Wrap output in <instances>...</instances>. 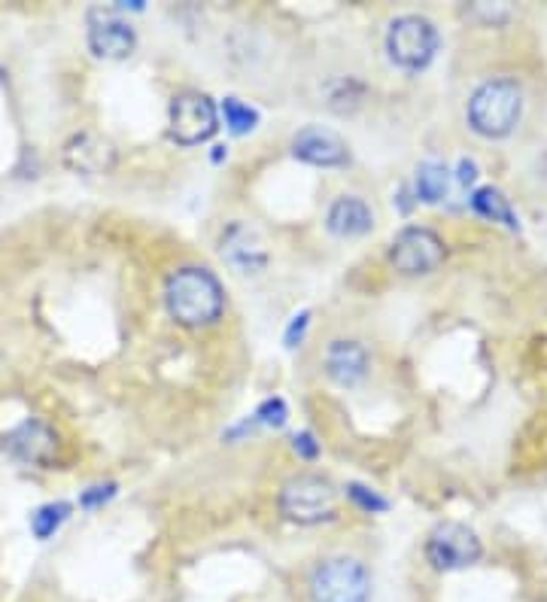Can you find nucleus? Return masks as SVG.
Returning a JSON list of instances; mask_svg holds the SVG:
<instances>
[{"instance_id": "9b49d317", "label": "nucleus", "mask_w": 547, "mask_h": 602, "mask_svg": "<svg viewBox=\"0 0 547 602\" xmlns=\"http://www.w3.org/2000/svg\"><path fill=\"white\" fill-rule=\"evenodd\" d=\"M293 156L317 168H341L350 161V147L341 134L322 125H307L293 137Z\"/></svg>"}, {"instance_id": "ddd939ff", "label": "nucleus", "mask_w": 547, "mask_h": 602, "mask_svg": "<svg viewBox=\"0 0 547 602\" xmlns=\"http://www.w3.org/2000/svg\"><path fill=\"white\" fill-rule=\"evenodd\" d=\"M223 259H228L243 274H255L267 265L265 243L243 223H235L223 231Z\"/></svg>"}, {"instance_id": "412c9836", "label": "nucleus", "mask_w": 547, "mask_h": 602, "mask_svg": "<svg viewBox=\"0 0 547 602\" xmlns=\"http://www.w3.org/2000/svg\"><path fill=\"white\" fill-rule=\"evenodd\" d=\"M347 496L356 502V506H360L362 511H368V514H377V511L389 509V502L384 499V496H377L374 490H368V487H362V484H350Z\"/></svg>"}, {"instance_id": "f3484780", "label": "nucleus", "mask_w": 547, "mask_h": 602, "mask_svg": "<svg viewBox=\"0 0 547 602\" xmlns=\"http://www.w3.org/2000/svg\"><path fill=\"white\" fill-rule=\"evenodd\" d=\"M451 189V174L447 168L438 161H426L417 168V198L426 201V204H438Z\"/></svg>"}, {"instance_id": "0eeeda50", "label": "nucleus", "mask_w": 547, "mask_h": 602, "mask_svg": "<svg viewBox=\"0 0 547 602\" xmlns=\"http://www.w3.org/2000/svg\"><path fill=\"white\" fill-rule=\"evenodd\" d=\"M219 128L216 104L201 92H183L171 101V137L183 147L210 140Z\"/></svg>"}, {"instance_id": "9d476101", "label": "nucleus", "mask_w": 547, "mask_h": 602, "mask_svg": "<svg viewBox=\"0 0 547 602\" xmlns=\"http://www.w3.org/2000/svg\"><path fill=\"white\" fill-rule=\"evenodd\" d=\"M137 46V34L134 27L113 10H94L89 15V49L98 58H107V61H122L128 58Z\"/></svg>"}, {"instance_id": "39448f33", "label": "nucleus", "mask_w": 547, "mask_h": 602, "mask_svg": "<svg viewBox=\"0 0 547 602\" xmlns=\"http://www.w3.org/2000/svg\"><path fill=\"white\" fill-rule=\"evenodd\" d=\"M387 53L401 70H426L438 53V31L423 15H401L387 31Z\"/></svg>"}, {"instance_id": "20e7f679", "label": "nucleus", "mask_w": 547, "mask_h": 602, "mask_svg": "<svg viewBox=\"0 0 547 602\" xmlns=\"http://www.w3.org/2000/svg\"><path fill=\"white\" fill-rule=\"evenodd\" d=\"M281 511L293 523L314 526V523L332 521L338 511V490L329 478L322 475H295L283 484L281 490Z\"/></svg>"}, {"instance_id": "aec40b11", "label": "nucleus", "mask_w": 547, "mask_h": 602, "mask_svg": "<svg viewBox=\"0 0 547 602\" xmlns=\"http://www.w3.org/2000/svg\"><path fill=\"white\" fill-rule=\"evenodd\" d=\"M286 417H289V408H286V401L281 396H274V399H265L259 405V411H255V423H262V427H274L281 429L286 423Z\"/></svg>"}, {"instance_id": "dca6fc26", "label": "nucleus", "mask_w": 547, "mask_h": 602, "mask_svg": "<svg viewBox=\"0 0 547 602\" xmlns=\"http://www.w3.org/2000/svg\"><path fill=\"white\" fill-rule=\"evenodd\" d=\"M471 207L475 214H481L483 219H493V223H502L508 228H521L517 223V214L511 207V201L499 192L495 186H481L475 195H471Z\"/></svg>"}, {"instance_id": "f257e3e1", "label": "nucleus", "mask_w": 547, "mask_h": 602, "mask_svg": "<svg viewBox=\"0 0 547 602\" xmlns=\"http://www.w3.org/2000/svg\"><path fill=\"white\" fill-rule=\"evenodd\" d=\"M164 302L168 310L180 326L198 329L210 326L223 317L226 310V289L216 281L214 271L198 265L176 268L164 283Z\"/></svg>"}, {"instance_id": "a211bd4d", "label": "nucleus", "mask_w": 547, "mask_h": 602, "mask_svg": "<svg viewBox=\"0 0 547 602\" xmlns=\"http://www.w3.org/2000/svg\"><path fill=\"white\" fill-rule=\"evenodd\" d=\"M70 502H46V506H41V509H34V514H31V533L37 535L41 542H46V538H53L58 530H61V523L70 518Z\"/></svg>"}, {"instance_id": "b1692460", "label": "nucleus", "mask_w": 547, "mask_h": 602, "mask_svg": "<svg viewBox=\"0 0 547 602\" xmlns=\"http://www.w3.org/2000/svg\"><path fill=\"white\" fill-rule=\"evenodd\" d=\"M307 326H310V310H301L298 317H293L289 329H286V348H298L305 341Z\"/></svg>"}, {"instance_id": "1a4fd4ad", "label": "nucleus", "mask_w": 547, "mask_h": 602, "mask_svg": "<svg viewBox=\"0 0 547 602\" xmlns=\"http://www.w3.org/2000/svg\"><path fill=\"white\" fill-rule=\"evenodd\" d=\"M61 161L67 171L82 177H104L116 168L119 152L113 147V140L98 132H77L70 134L61 147Z\"/></svg>"}, {"instance_id": "f8f14e48", "label": "nucleus", "mask_w": 547, "mask_h": 602, "mask_svg": "<svg viewBox=\"0 0 547 602\" xmlns=\"http://www.w3.org/2000/svg\"><path fill=\"white\" fill-rule=\"evenodd\" d=\"M7 454L27 463V466H49L58 454V439H55L53 427H46L43 420H25L19 423L13 432H7L3 439Z\"/></svg>"}, {"instance_id": "423d86ee", "label": "nucleus", "mask_w": 547, "mask_h": 602, "mask_svg": "<svg viewBox=\"0 0 547 602\" xmlns=\"http://www.w3.org/2000/svg\"><path fill=\"white\" fill-rule=\"evenodd\" d=\"M483 557V545L475 530H468L466 523H438L426 538V560L438 572H456L468 569Z\"/></svg>"}, {"instance_id": "4468645a", "label": "nucleus", "mask_w": 547, "mask_h": 602, "mask_svg": "<svg viewBox=\"0 0 547 602\" xmlns=\"http://www.w3.org/2000/svg\"><path fill=\"white\" fill-rule=\"evenodd\" d=\"M326 375L332 377L338 387H356L362 377L368 375V350L360 341L338 338L326 350Z\"/></svg>"}, {"instance_id": "2eb2a0df", "label": "nucleus", "mask_w": 547, "mask_h": 602, "mask_svg": "<svg viewBox=\"0 0 547 602\" xmlns=\"http://www.w3.org/2000/svg\"><path fill=\"white\" fill-rule=\"evenodd\" d=\"M326 226L338 238H362L374 228V214L372 207L365 204L356 195H344L338 198L329 207V216H326Z\"/></svg>"}, {"instance_id": "4be33fe9", "label": "nucleus", "mask_w": 547, "mask_h": 602, "mask_svg": "<svg viewBox=\"0 0 547 602\" xmlns=\"http://www.w3.org/2000/svg\"><path fill=\"white\" fill-rule=\"evenodd\" d=\"M116 496V484H94V487H89L86 493L80 496V506L89 511H98L101 506H107L110 499Z\"/></svg>"}, {"instance_id": "6e6552de", "label": "nucleus", "mask_w": 547, "mask_h": 602, "mask_svg": "<svg viewBox=\"0 0 547 602\" xmlns=\"http://www.w3.org/2000/svg\"><path fill=\"white\" fill-rule=\"evenodd\" d=\"M389 259L401 274H432L447 259V247L432 228L408 226L396 235Z\"/></svg>"}, {"instance_id": "393cba45", "label": "nucleus", "mask_w": 547, "mask_h": 602, "mask_svg": "<svg viewBox=\"0 0 547 602\" xmlns=\"http://www.w3.org/2000/svg\"><path fill=\"white\" fill-rule=\"evenodd\" d=\"M475 177H478V164H475V161H463V164H459V180H463V183H471Z\"/></svg>"}, {"instance_id": "7ed1b4c3", "label": "nucleus", "mask_w": 547, "mask_h": 602, "mask_svg": "<svg viewBox=\"0 0 547 602\" xmlns=\"http://www.w3.org/2000/svg\"><path fill=\"white\" fill-rule=\"evenodd\" d=\"M372 576L356 557H329L310 576V602H368Z\"/></svg>"}, {"instance_id": "6ab92c4d", "label": "nucleus", "mask_w": 547, "mask_h": 602, "mask_svg": "<svg viewBox=\"0 0 547 602\" xmlns=\"http://www.w3.org/2000/svg\"><path fill=\"white\" fill-rule=\"evenodd\" d=\"M223 120H226L228 132L243 137V134H250L259 125V110L243 104L241 98H226L223 101Z\"/></svg>"}, {"instance_id": "5701e85b", "label": "nucleus", "mask_w": 547, "mask_h": 602, "mask_svg": "<svg viewBox=\"0 0 547 602\" xmlns=\"http://www.w3.org/2000/svg\"><path fill=\"white\" fill-rule=\"evenodd\" d=\"M293 451L301 456V459H317V456H320V442H317L314 432H307L305 429V432H298L293 439Z\"/></svg>"}, {"instance_id": "f03ea898", "label": "nucleus", "mask_w": 547, "mask_h": 602, "mask_svg": "<svg viewBox=\"0 0 547 602\" xmlns=\"http://www.w3.org/2000/svg\"><path fill=\"white\" fill-rule=\"evenodd\" d=\"M523 113V89L514 80L483 82L468 101V125L481 137H508Z\"/></svg>"}]
</instances>
